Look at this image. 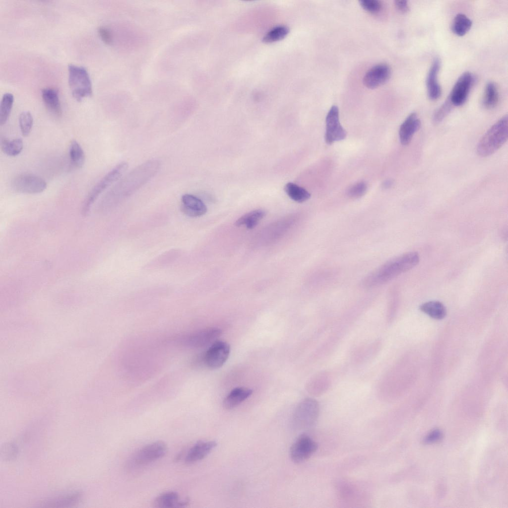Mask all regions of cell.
<instances>
[{
  "label": "cell",
  "mask_w": 508,
  "mask_h": 508,
  "mask_svg": "<svg viewBox=\"0 0 508 508\" xmlns=\"http://www.w3.org/2000/svg\"><path fill=\"white\" fill-rule=\"evenodd\" d=\"M160 162L156 159L148 160L133 169L116 185L109 195L114 202L120 201L139 190L159 171Z\"/></svg>",
  "instance_id": "obj_1"
},
{
  "label": "cell",
  "mask_w": 508,
  "mask_h": 508,
  "mask_svg": "<svg viewBox=\"0 0 508 508\" xmlns=\"http://www.w3.org/2000/svg\"><path fill=\"white\" fill-rule=\"evenodd\" d=\"M419 261L416 252H409L394 258L375 270L364 280V285L373 287L383 284L414 267Z\"/></svg>",
  "instance_id": "obj_2"
},
{
  "label": "cell",
  "mask_w": 508,
  "mask_h": 508,
  "mask_svg": "<svg viewBox=\"0 0 508 508\" xmlns=\"http://www.w3.org/2000/svg\"><path fill=\"white\" fill-rule=\"evenodd\" d=\"M508 116L506 115L494 124L480 139L477 146V152L482 157H487L496 152L508 139Z\"/></svg>",
  "instance_id": "obj_3"
},
{
  "label": "cell",
  "mask_w": 508,
  "mask_h": 508,
  "mask_svg": "<svg viewBox=\"0 0 508 508\" xmlns=\"http://www.w3.org/2000/svg\"><path fill=\"white\" fill-rule=\"evenodd\" d=\"M68 83L72 96L77 101L92 94V83L85 67L69 64Z\"/></svg>",
  "instance_id": "obj_4"
},
{
  "label": "cell",
  "mask_w": 508,
  "mask_h": 508,
  "mask_svg": "<svg viewBox=\"0 0 508 508\" xmlns=\"http://www.w3.org/2000/svg\"><path fill=\"white\" fill-rule=\"evenodd\" d=\"M128 164L120 163L108 172L94 187L86 197L82 208L83 215L87 214L99 195L113 183L118 180L126 172Z\"/></svg>",
  "instance_id": "obj_5"
},
{
  "label": "cell",
  "mask_w": 508,
  "mask_h": 508,
  "mask_svg": "<svg viewBox=\"0 0 508 508\" xmlns=\"http://www.w3.org/2000/svg\"><path fill=\"white\" fill-rule=\"evenodd\" d=\"M167 451V444L159 441L147 444L137 450L130 458L129 469L144 466L163 457Z\"/></svg>",
  "instance_id": "obj_6"
},
{
  "label": "cell",
  "mask_w": 508,
  "mask_h": 508,
  "mask_svg": "<svg viewBox=\"0 0 508 508\" xmlns=\"http://www.w3.org/2000/svg\"><path fill=\"white\" fill-rule=\"evenodd\" d=\"M319 411V404L316 399L312 398H305L296 408L294 414V421L296 425L300 429L311 427L317 421Z\"/></svg>",
  "instance_id": "obj_7"
},
{
  "label": "cell",
  "mask_w": 508,
  "mask_h": 508,
  "mask_svg": "<svg viewBox=\"0 0 508 508\" xmlns=\"http://www.w3.org/2000/svg\"><path fill=\"white\" fill-rule=\"evenodd\" d=\"M11 187L16 192L36 194L42 192L47 188V183L40 177L31 175L22 174L14 178L12 181Z\"/></svg>",
  "instance_id": "obj_8"
},
{
  "label": "cell",
  "mask_w": 508,
  "mask_h": 508,
  "mask_svg": "<svg viewBox=\"0 0 508 508\" xmlns=\"http://www.w3.org/2000/svg\"><path fill=\"white\" fill-rule=\"evenodd\" d=\"M318 449V444L309 436L301 435L290 447V455L295 463H301L309 458Z\"/></svg>",
  "instance_id": "obj_9"
},
{
  "label": "cell",
  "mask_w": 508,
  "mask_h": 508,
  "mask_svg": "<svg viewBox=\"0 0 508 508\" xmlns=\"http://www.w3.org/2000/svg\"><path fill=\"white\" fill-rule=\"evenodd\" d=\"M230 353V346L227 342L215 341L204 354V363L210 369H218L226 362Z\"/></svg>",
  "instance_id": "obj_10"
},
{
  "label": "cell",
  "mask_w": 508,
  "mask_h": 508,
  "mask_svg": "<svg viewBox=\"0 0 508 508\" xmlns=\"http://www.w3.org/2000/svg\"><path fill=\"white\" fill-rule=\"evenodd\" d=\"M473 82V76L468 71L458 77L448 98L453 106H461L465 102Z\"/></svg>",
  "instance_id": "obj_11"
},
{
  "label": "cell",
  "mask_w": 508,
  "mask_h": 508,
  "mask_svg": "<svg viewBox=\"0 0 508 508\" xmlns=\"http://www.w3.org/2000/svg\"><path fill=\"white\" fill-rule=\"evenodd\" d=\"M325 141L330 144L344 139L346 136V132L339 122V110L336 106H332L326 117Z\"/></svg>",
  "instance_id": "obj_12"
},
{
  "label": "cell",
  "mask_w": 508,
  "mask_h": 508,
  "mask_svg": "<svg viewBox=\"0 0 508 508\" xmlns=\"http://www.w3.org/2000/svg\"><path fill=\"white\" fill-rule=\"evenodd\" d=\"M221 333V330L218 328L209 327L186 336L183 342L187 346L200 348L215 342Z\"/></svg>",
  "instance_id": "obj_13"
},
{
  "label": "cell",
  "mask_w": 508,
  "mask_h": 508,
  "mask_svg": "<svg viewBox=\"0 0 508 508\" xmlns=\"http://www.w3.org/2000/svg\"><path fill=\"white\" fill-rule=\"evenodd\" d=\"M391 74L390 67L386 64H381L371 67L363 77V84L367 88L373 89L385 83Z\"/></svg>",
  "instance_id": "obj_14"
},
{
  "label": "cell",
  "mask_w": 508,
  "mask_h": 508,
  "mask_svg": "<svg viewBox=\"0 0 508 508\" xmlns=\"http://www.w3.org/2000/svg\"><path fill=\"white\" fill-rule=\"evenodd\" d=\"M181 211L187 216L197 217L205 214L207 207L199 198L190 194H185L181 198Z\"/></svg>",
  "instance_id": "obj_15"
},
{
  "label": "cell",
  "mask_w": 508,
  "mask_h": 508,
  "mask_svg": "<svg viewBox=\"0 0 508 508\" xmlns=\"http://www.w3.org/2000/svg\"><path fill=\"white\" fill-rule=\"evenodd\" d=\"M440 60L435 58L429 70L426 78V87L429 98L435 100L441 95V87L438 81V76L440 68Z\"/></svg>",
  "instance_id": "obj_16"
},
{
  "label": "cell",
  "mask_w": 508,
  "mask_h": 508,
  "mask_svg": "<svg viewBox=\"0 0 508 508\" xmlns=\"http://www.w3.org/2000/svg\"><path fill=\"white\" fill-rule=\"evenodd\" d=\"M421 122L415 113L410 114L401 125L399 130L400 142L403 145L410 143L414 134L419 129Z\"/></svg>",
  "instance_id": "obj_17"
},
{
  "label": "cell",
  "mask_w": 508,
  "mask_h": 508,
  "mask_svg": "<svg viewBox=\"0 0 508 508\" xmlns=\"http://www.w3.org/2000/svg\"><path fill=\"white\" fill-rule=\"evenodd\" d=\"M215 441L197 442L189 449L185 461L186 463H193L205 458L217 445Z\"/></svg>",
  "instance_id": "obj_18"
},
{
  "label": "cell",
  "mask_w": 508,
  "mask_h": 508,
  "mask_svg": "<svg viewBox=\"0 0 508 508\" xmlns=\"http://www.w3.org/2000/svg\"><path fill=\"white\" fill-rule=\"evenodd\" d=\"M331 384V378L324 371L314 375L307 383V390L312 395L319 396L328 390Z\"/></svg>",
  "instance_id": "obj_19"
},
{
  "label": "cell",
  "mask_w": 508,
  "mask_h": 508,
  "mask_svg": "<svg viewBox=\"0 0 508 508\" xmlns=\"http://www.w3.org/2000/svg\"><path fill=\"white\" fill-rule=\"evenodd\" d=\"M253 390L249 388L237 387L232 389L223 400V407L226 409L235 408L249 398Z\"/></svg>",
  "instance_id": "obj_20"
},
{
  "label": "cell",
  "mask_w": 508,
  "mask_h": 508,
  "mask_svg": "<svg viewBox=\"0 0 508 508\" xmlns=\"http://www.w3.org/2000/svg\"><path fill=\"white\" fill-rule=\"evenodd\" d=\"M189 504V502L179 501V496L175 492H165L157 497L153 502V506L156 508H171L184 507Z\"/></svg>",
  "instance_id": "obj_21"
},
{
  "label": "cell",
  "mask_w": 508,
  "mask_h": 508,
  "mask_svg": "<svg viewBox=\"0 0 508 508\" xmlns=\"http://www.w3.org/2000/svg\"><path fill=\"white\" fill-rule=\"evenodd\" d=\"M41 93L43 101L48 110L54 115L60 116L62 111L58 91L48 87L43 88Z\"/></svg>",
  "instance_id": "obj_22"
},
{
  "label": "cell",
  "mask_w": 508,
  "mask_h": 508,
  "mask_svg": "<svg viewBox=\"0 0 508 508\" xmlns=\"http://www.w3.org/2000/svg\"><path fill=\"white\" fill-rule=\"evenodd\" d=\"M265 215L266 212L263 209L253 210L238 218L235 222V225L238 227L245 226L247 228L252 229L256 226Z\"/></svg>",
  "instance_id": "obj_23"
},
{
  "label": "cell",
  "mask_w": 508,
  "mask_h": 508,
  "mask_svg": "<svg viewBox=\"0 0 508 508\" xmlns=\"http://www.w3.org/2000/svg\"><path fill=\"white\" fill-rule=\"evenodd\" d=\"M420 310L429 317L436 319L444 318L446 314V311L444 305L440 302L437 301H429L422 304Z\"/></svg>",
  "instance_id": "obj_24"
},
{
  "label": "cell",
  "mask_w": 508,
  "mask_h": 508,
  "mask_svg": "<svg viewBox=\"0 0 508 508\" xmlns=\"http://www.w3.org/2000/svg\"><path fill=\"white\" fill-rule=\"evenodd\" d=\"M284 190L291 199L297 202H305L311 196L310 193L305 189L291 182L285 185Z\"/></svg>",
  "instance_id": "obj_25"
},
{
  "label": "cell",
  "mask_w": 508,
  "mask_h": 508,
  "mask_svg": "<svg viewBox=\"0 0 508 508\" xmlns=\"http://www.w3.org/2000/svg\"><path fill=\"white\" fill-rule=\"evenodd\" d=\"M81 498L79 492L73 493L52 499L44 503L47 507H63L74 505Z\"/></svg>",
  "instance_id": "obj_26"
},
{
  "label": "cell",
  "mask_w": 508,
  "mask_h": 508,
  "mask_svg": "<svg viewBox=\"0 0 508 508\" xmlns=\"http://www.w3.org/2000/svg\"><path fill=\"white\" fill-rule=\"evenodd\" d=\"M471 26L472 21L466 15L458 13L453 19L451 29L454 34L462 36L470 30Z\"/></svg>",
  "instance_id": "obj_27"
},
{
  "label": "cell",
  "mask_w": 508,
  "mask_h": 508,
  "mask_svg": "<svg viewBox=\"0 0 508 508\" xmlns=\"http://www.w3.org/2000/svg\"><path fill=\"white\" fill-rule=\"evenodd\" d=\"M499 101V93L496 84L489 82L485 88L484 94L482 100L484 107L487 109H492L496 107Z\"/></svg>",
  "instance_id": "obj_28"
},
{
  "label": "cell",
  "mask_w": 508,
  "mask_h": 508,
  "mask_svg": "<svg viewBox=\"0 0 508 508\" xmlns=\"http://www.w3.org/2000/svg\"><path fill=\"white\" fill-rule=\"evenodd\" d=\"M69 157L72 164L76 167L80 168L85 162L84 151L78 142L72 140L69 145Z\"/></svg>",
  "instance_id": "obj_29"
},
{
  "label": "cell",
  "mask_w": 508,
  "mask_h": 508,
  "mask_svg": "<svg viewBox=\"0 0 508 508\" xmlns=\"http://www.w3.org/2000/svg\"><path fill=\"white\" fill-rule=\"evenodd\" d=\"M14 97L10 93H5L1 98L0 104V125L5 124L10 115L13 103Z\"/></svg>",
  "instance_id": "obj_30"
},
{
  "label": "cell",
  "mask_w": 508,
  "mask_h": 508,
  "mask_svg": "<svg viewBox=\"0 0 508 508\" xmlns=\"http://www.w3.org/2000/svg\"><path fill=\"white\" fill-rule=\"evenodd\" d=\"M1 148L6 155L15 156L19 154L23 149V141L20 138L14 139L12 140L3 139L1 142Z\"/></svg>",
  "instance_id": "obj_31"
},
{
  "label": "cell",
  "mask_w": 508,
  "mask_h": 508,
  "mask_svg": "<svg viewBox=\"0 0 508 508\" xmlns=\"http://www.w3.org/2000/svg\"><path fill=\"white\" fill-rule=\"evenodd\" d=\"M289 32L288 27L280 25L276 26L269 31L264 36L263 41L265 43H272L282 40Z\"/></svg>",
  "instance_id": "obj_32"
},
{
  "label": "cell",
  "mask_w": 508,
  "mask_h": 508,
  "mask_svg": "<svg viewBox=\"0 0 508 508\" xmlns=\"http://www.w3.org/2000/svg\"><path fill=\"white\" fill-rule=\"evenodd\" d=\"M33 124V117L29 112L24 111L20 114L19 117V125L23 136H27L30 134Z\"/></svg>",
  "instance_id": "obj_33"
},
{
  "label": "cell",
  "mask_w": 508,
  "mask_h": 508,
  "mask_svg": "<svg viewBox=\"0 0 508 508\" xmlns=\"http://www.w3.org/2000/svg\"><path fill=\"white\" fill-rule=\"evenodd\" d=\"M452 106V104L448 98L435 113L434 116V122L436 123L441 122L448 114Z\"/></svg>",
  "instance_id": "obj_34"
},
{
  "label": "cell",
  "mask_w": 508,
  "mask_h": 508,
  "mask_svg": "<svg viewBox=\"0 0 508 508\" xmlns=\"http://www.w3.org/2000/svg\"><path fill=\"white\" fill-rule=\"evenodd\" d=\"M359 2L363 9L371 13L378 12L381 8V2L377 0H361Z\"/></svg>",
  "instance_id": "obj_35"
},
{
  "label": "cell",
  "mask_w": 508,
  "mask_h": 508,
  "mask_svg": "<svg viewBox=\"0 0 508 508\" xmlns=\"http://www.w3.org/2000/svg\"><path fill=\"white\" fill-rule=\"evenodd\" d=\"M366 184L361 182L353 186L348 191V194L353 198H358L363 196L367 190Z\"/></svg>",
  "instance_id": "obj_36"
},
{
  "label": "cell",
  "mask_w": 508,
  "mask_h": 508,
  "mask_svg": "<svg viewBox=\"0 0 508 508\" xmlns=\"http://www.w3.org/2000/svg\"><path fill=\"white\" fill-rule=\"evenodd\" d=\"M17 453V448L12 444H8L5 445L3 448H2V450H1V453L4 456V458L7 459H12L15 457Z\"/></svg>",
  "instance_id": "obj_37"
},
{
  "label": "cell",
  "mask_w": 508,
  "mask_h": 508,
  "mask_svg": "<svg viewBox=\"0 0 508 508\" xmlns=\"http://www.w3.org/2000/svg\"><path fill=\"white\" fill-rule=\"evenodd\" d=\"M98 31L102 40L107 44L112 41V36L110 31L106 27L101 26L98 28Z\"/></svg>",
  "instance_id": "obj_38"
},
{
  "label": "cell",
  "mask_w": 508,
  "mask_h": 508,
  "mask_svg": "<svg viewBox=\"0 0 508 508\" xmlns=\"http://www.w3.org/2000/svg\"><path fill=\"white\" fill-rule=\"evenodd\" d=\"M394 2L395 7L399 11L405 13L409 11V6L407 0H396Z\"/></svg>",
  "instance_id": "obj_39"
},
{
  "label": "cell",
  "mask_w": 508,
  "mask_h": 508,
  "mask_svg": "<svg viewBox=\"0 0 508 508\" xmlns=\"http://www.w3.org/2000/svg\"><path fill=\"white\" fill-rule=\"evenodd\" d=\"M440 436L441 434L440 432L437 431H434L427 437L426 441L428 442L436 441L440 438Z\"/></svg>",
  "instance_id": "obj_40"
}]
</instances>
